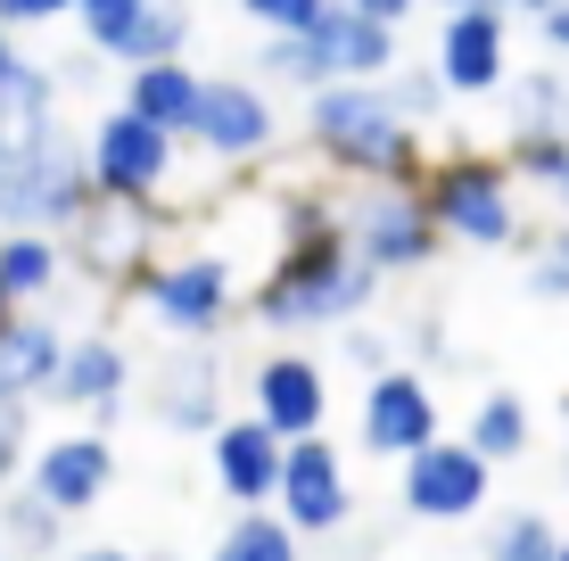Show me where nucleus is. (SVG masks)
<instances>
[{
  "label": "nucleus",
  "instance_id": "f257e3e1",
  "mask_svg": "<svg viewBox=\"0 0 569 561\" xmlns=\"http://www.w3.org/2000/svg\"><path fill=\"white\" fill-rule=\"evenodd\" d=\"M371 289H380V273L347 248V231H313V240H289V257L272 264L257 314L264 331H322V322H356Z\"/></svg>",
  "mask_w": 569,
  "mask_h": 561
},
{
  "label": "nucleus",
  "instance_id": "79ce46f5",
  "mask_svg": "<svg viewBox=\"0 0 569 561\" xmlns=\"http://www.w3.org/2000/svg\"><path fill=\"white\" fill-rule=\"evenodd\" d=\"M0 322H9V289H0Z\"/></svg>",
  "mask_w": 569,
  "mask_h": 561
},
{
  "label": "nucleus",
  "instance_id": "20e7f679",
  "mask_svg": "<svg viewBox=\"0 0 569 561\" xmlns=\"http://www.w3.org/2000/svg\"><path fill=\"white\" fill-rule=\"evenodd\" d=\"M67 216H83V166L50 124H33L17 149H0V223L42 240V223Z\"/></svg>",
  "mask_w": 569,
  "mask_h": 561
},
{
  "label": "nucleus",
  "instance_id": "f3484780",
  "mask_svg": "<svg viewBox=\"0 0 569 561\" xmlns=\"http://www.w3.org/2000/svg\"><path fill=\"white\" fill-rule=\"evenodd\" d=\"M58 363H67V339L50 331V322H0V404H33L50 397Z\"/></svg>",
  "mask_w": 569,
  "mask_h": 561
},
{
  "label": "nucleus",
  "instance_id": "7ed1b4c3",
  "mask_svg": "<svg viewBox=\"0 0 569 561\" xmlns=\"http://www.w3.org/2000/svg\"><path fill=\"white\" fill-rule=\"evenodd\" d=\"M264 67L281 74V83H313V91H330V83H380V74L397 67V26H380V17L330 0V17L313 33H272Z\"/></svg>",
  "mask_w": 569,
  "mask_h": 561
},
{
  "label": "nucleus",
  "instance_id": "a19ab883",
  "mask_svg": "<svg viewBox=\"0 0 569 561\" xmlns=\"http://www.w3.org/2000/svg\"><path fill=\"white\" fill-rule=\"evenodd\" d=\"M553 257H561V264H569V223H561V231H553Z\"/></svg>",
  "mask_w": 569,
  "mask_h": 561
},
{
  "label": "nucleus",
  "instance_id": "ddd939ff",
  "mask_svg": "<svg viewBox=\"0 0 569 561\" xmlns=\"http://www.w3.org/2000/svg\"><path fill=\"white\" fill-rule=\"evenodd\" d=\"M281 462H289V447L264 430L257 413L214 430V488H223L240 512H264L272 495H281Z\"/></svg>",
  "mask_w": 569,
  "mask_h": 561
},
{
  "label": "nucleus",
  "instance_id": "c85d7f7f",
  "mask_svg": "<svg viewBox=\"0 0 569 561\" xmlns=\"http://www.w3.org/2000/svg\"><path fill=\"white\" fill-rule=\"evenodd\" d=\"M388 108L405 116V124H429V116L446 108V83L429 67H413V74H397V83H388Z\"/></svg>",
  "mask_w": 569,
  "mask_h": 561
},
{
  "label": "nucleus",
  "instance_id": "c9c22d12",
  "mask_svg": "<svg viewBox=\"0 0 569 561\" xmlns=\"http://www.w3.org/2000/svg\"><path fill=\"white\" fill-rule=\"evenodd\" d=\"M347 9H363V17H380V26H397V17H413L421 0H347Z\"/></svg>",
  "mask_w": 569,
  "mask_h": 561
},
{
  "label": "nucleus",
  "instance_id": "dca6fc26",
  "mask_svg": "<svg viewBox=\"0 0 569 561\" xmlns=\"http://www.w3.org/2000/svg\"><path fill=\"white\" fill-rule=\"evenodd\" d=\"M190 132H199L214 158H257V149L272 141V108L257 100V83H207Z\"/></svg>",
  "mask_w": 569,
  "mask_h": 561
},
{
  "label": "nucleus",
  "instance_id": "4468645a",
  "mask_svg": "<svg viewBox=\"0 0 569 561\" xmlns=\"http://www.w3.org/2000/svg\"><path fill=\"white\" fill-rule=\"evenodd\" d=\"M108 479H116V454H108V438L91 430V438H50L42 454H33V495L58 512H91L108 495Z\"/></svg>",
  "mask_w": 569,
  "mask_h": 561
},
{
  "label": "nucleus",
  "instance_id": "393cba45",
  "mask_svg": "<svg viewBox=\"0 0 569 561\" xmlns=\"http://www.w3.org/2000/svg\"><path fill=\"white\" fill-rule=\"evenodd\" d=\"M58 504H42L33 488H9V504H0V529H9L17 553H58Z\"/></svg>",
  "mask_w": 569,
  "mask_h": 561
},
{
  "label": "nucleus",
  "instance_id": "f704fd0d",
  "mask_svg": "<svg viewBox=\"0 0 569 561\" xmlns=\"http://www.w3.org/2000/svg\"><path fill=\"white\" fill-rule=\"evenodd\" d=\"M74 0H0V26H33V17H58Z\"/></svg>",
  "mask_w": 569,
  "mask_h": 561
},
{
  "label": "nucleus",
  "instance_id": "5701e85b",
  "mask_svg": "<svg viewBox=\"0 0 569 561\" xmlns=\"http://www.w3.org/2000/svg\"><path fill=\"white\" fill-rule=\"evenodd\" d=\"M182 42H190V9L182 0H141V17H132V33H124L116 58H132V67H173Z\"/></svg>",
  "mask_w": 569,
  "mask_h": 561
},
{
  "label": "nucleus",
  "instance_id": "b1692460",
  "mask_svg": "<svg viewBox=\"0 0 569 561\" xmlns=\"http://www.w3.org/2000/svg\"><path fill=\"white\" fill-rule=\"evenodd\" d=\"M553 553H561V537L545 512H503L487 529V561H553Z\"/></svg>",
  "mask_w": 569,
  "mask_h": 561
},
{
  "label": "nucleus",
  "instance_id": "c03bdc74",
  "mask_svg": "<svg viewBox=\"0 0 569 561\" xmlns=\"http://www.w3.org/2000/svg\"><path fill=\"white\" fill-rule=\"evenodd\" d=\"M561 199H569V182H561Z\"/></svg>",
  "mask_w": 569,
  "mask_h": 561
},
{
  "label": "nucleus",
  "instance_id": "aec40b11",
  "mask_svg": "<svg viewBox=\"0 0 569 561\" xmlns=\"http://www.w3.org/2000/svg\"><path fill=\"white\" fill-rule=\"evenodd\" d=\"M199 74L190 67H132V116L157 132H190L199 124Z\"/></svg>",
  "mask_w": 569,
  "mask_h": 561
},
{
  "label": "nucleus",
  "instance_id": "6e6552de",
  "mask_svg": "<svg viewBox=\"0 0 569 561\" xmlns=\"http://www.w3.org/2000/svg\"><path fill=\"white\" fill-rule=\"evenodd\" d=\"M487 471H496L487 454H470L462 438H438V447H421L405 462V512L413 520H470L487 504Z\"/></svg>",
  "mask_w": 569,
  "mask_h": 561
},
{
  "label": "nucleus",
  "instance_id": "1a4fd4ad",
  "mask_svg": "<svg viewBox=\"0 0 569 561\" xmlns=\"http://www.w3.org/2000/svg\"><path fill=\"white\" fill-rule=\"evenodd\" d=\"M438 397H429L421 372H380L363 389V447L388 462H413L421 447H438Z\"/></svg>",
  "mask_w": 569,
  "mask_h": 561
},
{
  "label": "nucleus",
  "instance_id": "6ab92c4d",
  "mask_svg": "<svg viewBox=\"0 0 569 561\" xmlns=\"http://www.w3.org/2000/svg\"><path fill=\"white\" fill-rule=\"evenodd\" d=\"M223 372H214L207 355H182V363H166V372H157V413L173 421V430H223Z\"/></svg>",
  "mask_w": 569,
  "mask_h": 561
},
{
  "label": "nucleus",
  "instance_id": "4c0bfd02",
  "mask_svg": "<svg viewBox=\"0 0 569 561\" xmlns=\"http://www.w3.org/2000/svg\"><path fill=\"white\" fill-rule=\"evenodd\" d=\"M446 17H479V9H512V0H438Z\"/></svg>",
  "mask_w": 569,
  "mask_h": 561
},
{
  "label": "nucleus",
  "instance_id": "72a5a7b5",
  "mask_svg": "<svg viewBox=\"0 0 569 561\" xmlns=\"http://www.w3.org/2000/svg\"><path fill=\"white\" fill-rule=\"evenodd\" d=\"M347 355H356V363H363L371 380H380V372H397V363H388V347L371 339V331H347Z\"/></svg>",
  "mask_w": 569,
  "mask_h": 561
},
{
  "label": "nucleus",
  "instance_id": "bb28decb",
  "mask_svg": "<svg viewBox=\"0 0 569 561\" xmlns=\"http://www.w3.org/2000/svg\"><path fill=\"white\" fill-rule=\"evenodd\" d=\"M512 132H569V83L561 74H528L520 83V124Z\"/></svg>",
  "mask_w": 569,
  "mask_h": 561
},
{
  "label": "nucleus",
  "instance_id": "37998d69",
  "mask_svg": "<svg viewBox=\"0 0 569 561\" xmlns=\"http://www.w3.org/2000/svg\"><path fill=\"white\" fill-rule=\"evenodd\" d=\"M553 561H569V537H561V553H553Z\"/></svg>",
  "mask_w": 569,
  "mask_h": 561
},
{
  "label": "nucleus",
  "instance_id": "423d86ee",
  "mask_svg": "<svg viewBox=\"0 0 569 561\" xmlns=\"http://www.w3.org/2000/svg\"><path fill=\"white\" fill-rule=\"evenodd\" d=\"M347 248L371 264V273H421L429 257H438V240L446 231L429 223V207H421V190H371V199L347 207Z\"/></svg>",
  "mask_w": 569,
  "mask_h": 561
},
{
  "label": "nucleus",
  "instance_id": "0eeeda50",
  "mask_svg": "<svg viewBox=\"0 0 569 561\" xmlns=\"http://www.w3.org/2000/svg\"><path fill=\"white\" fill-rule=\"evenodd\" d=\"M347 462H339V447L330 438H298L289 447V462H281V495H272V512L289 520L298 537H330L347 520Z\"/></svg>",
  "mask_w": 569,
  "mask_h": 561
},
{
  "label": "nucleus",
  "instance_id": "9b49d317",
  "mask_svg": "<svg viewBox=\"0 0 569 561\" xmlns=\"http://www.w3.org/2000/svg\"><path fill=\"white\" fill-rule=\"evenodd\" d=\"M166 166H173V141L157 124H141V116H108L100 132H91V182L108 190V199H141V190L166 182Z\"/></svg>",
  "mask_w": 569,
  "mask_h": 561
},
{
  "label": "nucleus",
  "instance_id": "ea45409f",
  "mask_svg": "<svg viewBox=\"0 0 569 561\" xmlns=\"http://www.w3.org/2000/svg\"><path fill=\"white\" fill-rule=\"evenodd\" d=\"M512 9H537V17H553V9H569V0H512Z\"/></svg>",
  "mask_w": 569,
  "mask_h": 561
},
{
  "label": "nucleus",
  "instance_id": "7c9ffc66",
  "mask_svg": "<svg viewBox=\"0 0 569 561\" xmlns=\"http://www.w3.org/2000/svg\"><path fill=\"white\" fill-rule=\"evenodd\" d=\"M74 9H83V26H91V42H100V50H124L141 0H74Z\"/></svg>",
  "mask_w": 569,
  "mask_h": 561
},
{
  "label": "nucleus",
  "instance_id": "473e14b6",
  "mask_svg": "<svg viewBox=\"0 0 569 561\" xmlns=\"http://www.w3.org/2000/svg\"><path fill=\"white\" fill-rule=\"evenodd\" d=\"M528 298H569V264L553 257V248H545V264L528 273Z\"/></svg>",
  "mask_w": 569,
  "mask_h": 561
},
{
  "label": "nucleus",
  "instance_id": "a878e982",
  "mask_svg": "<svg viewBox=\"0 0 569 561\" xmlns=\"http://www.w3.org/2000/svg\"><path fill=\"white\" fill-rule=\"evenodd\" d=\"M50 281H58L50 240H33V231H9V240H0V289H9V298H33V289H50Z\"/></svg>",
  "mask_w": 569,
  "mask_h": 561
},
{
  "label": "nucleus",
  "instance_id": "2eb2a0df",
  "mask_svg": "<svg viewBox=\"0 0 569 561\" xmlns=\"http://www.w3.org/2000/svg\"><path fill=\"white\" fill-rule=\"evenodd\" d=\"M438 83L446 91H496L503 83V9L446 17V33H438Z\"/></svg>",
  "mask_w": 569,
  "mask_h": 561
},
{
  "label": "nucleus",
  "instance_id": "cd10ccee",
  "mask_svg": "<svg viewBox=\"0 0 569 561\" xmlns=\"http://www.w3.org/2000/svg\"><path fill=\"white\" fill-rule=\"evenodd\" d=\"M512 166L561 190L569 182V132H512Z\"/></svg>",
  "mask_w": 569,
  "mask_h": 561
},
{
  "label": "nucleus",
  "instance_id": "2f4dec72",
  "mask_svg": "<svg viewBox=\"0 0 569 561\" xmlns=\"http://www.w3.org/2000/svg\"><path fill=\"white\" fill-rule=\"evenodd\" d=\"M17 462H26V404H0V488L17 479Z\"/></svg>",
  "mask_w": 569,
  "mask_h": 561
},
{
  "label": "nucleus",
  "instance_id": "e433bc0d",
  "mask_svg": "<svg viewBox=\"0 0 569 561\" xmlns=\"http://www.w3.org/2000/svg\"><path fill=\"white\" fill-rule=\"evenodd\" d=\"M545 26V50H569V9H553V17H537Z\"/></svg>",
  "mask_w": 569,
  "mask_h": 561
},
{
  "label": "nucleus",
  "instance_id": "c756f323",
  "mask_svg": "<svg viewBox=\"0 0 569 561\" xmlns=\"http://www.w3.org/2000/svg\"><path fill=\"white\" fill-rule=\"evenodd\" d=\"M257 26H272V33H313L330 17V0H240Z\"/></svg>",
  "mask_w": 569,
  "mask_h": 561
},
{
  "label": "nucleus",
  "instance_id": "412c9836",
  "mask_svg": "<svg viewBox=\"0 0 569 561\" xmlns=\"http://www.w3.org/2000/svg\"><path fill=\"white\" fill-rule=\"evenodd\" d=\"M462 447H470V454H487V462H512V454H528V404H520L512 389H487L479 404H470Z\"/></svg>",
  "mask_w": 569,
  "mask_h": 561
},
{
  "label": "nucleus",
  "instance_id": "f03ea898",
  "mask_svg": "<svg viewBox=\"0 0 569 561\" xmlns=\"http://www.w3.org/2000/svg\"><path fill=\"white\" fill-rule=\"evenodd\" d=\"M313 149L347 173H371V182H405L421 166V132L388 108L380 83H330L313 91V116H306Z\"/></svg>",
  "mask_w": 569,
  "mask_h": 561
},
{
  "label": "nucleus",
  "instance_id": "a211bd4d",
  "mask_svg": "<svg viewBox=\"0 0 569 561\" xmlns=\"http://www.w3.org/2000/svg\"><path fill=\"white\" fill-rule=\"evenodd\" d=\"M50 397L83 404V413H116V404H124V347L116 339H74L67 363H58V380H50Z\"/></svg>",
  "mask_w": 569,
  "mask_h": 561
},
{
  "label": "nucleus",
  "instance_id": "39448f33",
  "mask_svg": "<svg viewBox=\"0 0 569 561\" xmlns=\"http://www.w3.org/2000/svg\"><path fill=\"white\" fill-rule=\"evenodd\" d=\"M421 207H429V223H438L446 240H470V248H503L520 231L512 166H496V158H446L421 182Z\"/></svg>",
  "mask_w": 569,
  "mask_h": 561
},
{
  "label": "nucleus",
  "instance_id": "4be33fe9",
  "mask_svg": "<svg viewBox=\"0 0 569 561\" xmlns=\"http://www.w3.org/2000/svg\"><path fill=\"white\" fill-rule=\"evenodd\" d=\"M298 545H306V537L289 529L281 512H240L223 537H214L207 561H298Z\"/></svg>",
  "mask_w": 569,
  "mask_h": 561
},
{
  "label": "nucleus",
  "instance_id": "9d476101",
  "mask_svg": "<svg viewBox=\"0 0 569 561\" xmlns=\"http://www.w3.org/2000/svg\"><path fill=\"white\" fill-rule=\"evenodd\" d=\"M141 298H149V314L166 322L173 339H214L223 331V314H231V264H214V257H190V264H166V273H149L141 281Z\"/></svg>",
  "mask_w": 569,
  "mask_h": 561
},
{
  "label": "nucleus",
  "instance_id": "f8f14e48",
  "mask_svg": "<svg viewBox=\"0 0 569 561\" xmlns=\"http://www.w3.org/2000/svg\"><path fill=\"white\" fill-rule=\"evenodd\" d=\"M322 413H330V397H322V363L313 355H264L257 363V421L281 447L322 438Z\"/></svg>",
  "mask_w": 569,
  "mask_h": 561
},
{
  "label": "nucleus",
  "instance_id": "58836bf2",
  "mask_svg": "<svg viewBox=\"0 0 569 561\" xmlns=\"http://www.w3.org/2000/svg\"><path fill=\"white\" fill-rule=\"evenodd\" d=\"M74 561H132V553H116V545H91V553H74Z\"/></svg>",
  "mask_w": 569,
  "mask_h": 561
}]
</instances>
